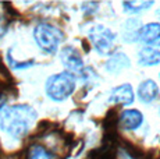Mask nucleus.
<instances>
[{
    "label": "nucleus",
    "mask_w": 160,
    "mask_h": 159,
    "mask_svg": "<svg viewBox=\"0 0 160 159\" xmlns=\"http://www.w3.org/2000/svg\"><path fill=\"white\" fill-rule=\"evenodd\" d=\"M35 109L29 105H13L4 108L0 113V130L11 138L21 140L28 134L31 126L36 120Z\"/></svg>",
    "instance_id": "1"
},
{
    "label": "nucleus",
    "mask_w": 160,
    "mask_h": 159,
    "mask_svg": "<svg viewBox=\"0 0 160 159\" xmlns=\"http://www.w3.org/2000/svg\"><path fill=\"white\" fill-rule=\"evenodd\" d=\"M46 95L54 102H63L75 90V75L68 71L57 73L46 80Z\"/></svg>",
    "instance_id": "2"
},
{
    "label": "nucleus",
    "mask_w": 160,
    "mask_h": 159,
    "mask_svg": "<svg viewBox=\"0 0 160 159\" xmlns=\"http://www.w3.org/2000/svg\"><path fill=\"white\" fill-rule=\"evenodd\" d=\"M33 39L43 53L53 54L57 52L61 41L64 39V33L52 24L41 23L33 29Z\"/></svg>",
    "instance_id": "3"
},
{
    "label": "nucleus",
    "mask_w": 160,
    "mask_h": 159,
    "mask_svg": "<svg viewBox=\"0 0 160 159\" xmlns=\"http://www.w3.org/2000/svg\"><path fill=\"white\" fill-rule=\"evenodd\" d=\"M88 38L99 54L112 53L113 48H114L116 33L102 24H96V25L91 27L88 29Z\"/></svg>",
    "instance_id": "4"
},
{
    "label": "nucleus",
    "mask_w": 160,
    "mask_h": 159,
    "mask_svg": "<svg viewBox=\"0 0 160 159\" xmlns=\"http://www.w3.org/2000/svg\"><path fill=\"white\" fill-rule=\"evenodd\" d=\"M60 59L63 66L66 67V71L71 73V74H81L82 70L85 69L79 52L71 45H67L61 49Z\"/></svg>",
    "instance_id": "5"
},
{
    "label": "nucleus",
    "mask_w": 160,
    "mask_h": 159,
    "mask_svg": "<svg viewBox=\"0 0 160 159\" xmlns=\"http://www.w3.org/2000/svg\"><path fill=\"white\" fill-rule=\"evenodd\" d=\"M134 90L130 84H122L116 87L110 92L109 102L118 106H130L134 103Z\"/></svg>",
    "instance_id": "6"
},
{
    "label": "nucleus",
    "mask_w": 160,
    "mask_h": 159,
    "mask_svg": "<svg viewBox=\"0 0 160 159\" xmlns=\"http://www.w3.org/2000/svg\"><path fill=\"white\" fill-rule=\"evenodd\" d=\"M143 123V115L138 109H127V110L121 112L118 119V124L121 126L122 130L134 131L139 128Z\"/></svg>",
    "instance_id": "7"
},
{
    "label": "nucleus",
    "mask_w": 160,
    "mask_h": 159,
    "mask_svg": "<svg viewBox=\"0 0 160 159\" xmlns=\"http://www.w3.org/2000/svg\"><path fill=\"white\" fill-rule=\"evenodd\" d=\"M141 66H156L160 64V41L152 45H145L138 53Z\"/></svg>",
    "instance_id": "8"
},
{
    "label": "nucleus",
    "mask_w": 160,
    "mask_h": 159,
    "mask_svg": "<svg viewBox=\"0 0 160 159\" xmlns=\"http://www.w3.org/2000/svg\"><path fill=\"white\" fill-rule=\"evenodd\" d=\"M160 96L159 87L153 80H145L138 87V98L142 103H155Z\"/></svg>",
    "instance_id": "9"
},
{
    "label": "nucleus",
    "mask_w": 160,
    "mask_h": 159,
    "mask_svg": "<svg viewBox=\"0 0 160 159\" xmlns=\"http://www.w3.org/2000/svg\"><path fill=\"white\" fill-rule=\"evenodd\" d=\"M138 41L145 45L160 41V23H149L141 27L138 31Z\"/></svg>",
    "instance_id": "10"
},
{
    "label": "nucleus",
    "mask_w": 160,
    "mask_h": 159,
    "mask_svg": "<svg viewBox=\"0 0 160 159\" xmlns=\"http://www.w3.org/2000/svg\"><path fill=\"white\" fill-rule=\"evenodd\" d=\"M130 66H131L130 57L125 53H122V52H117V53L110 56V59L104 64V69L109 73H112V74H116V73H120L122 70L128 69Z\"/></svg>",
    "instance_id": "11"
},
{
    "label": "nucleus",
    "mask_w": 160,
    "mask_h": 159,
    "mask_svg": "<svg viewBox=\"0 0 160 159\" xmlns=\"http://www.w3.org/2000/svg\"><path fill=\"white\" fill-rule=\"evenodd\" d=\"M141 21L138 18H128L122 25V39L125 42L138 41V31L141 28Z\"/></svg>",
    "instance_id": "12"
},
{
    "label": "nucleus",
    "mask_w": 160,
    "mask_h": 159,
    "mask_svg": "<svg viewBox=\"0 0 160 159\" xmlns=\"http://www.w3.org/2000/svg\"><path fill=\"white\" fill-rule=\"evenodd\" d=\"M25 159H56V155L42 144H32L27 149Z\"/></svg>",
    "instance_id": "13"
},
{
    "label": "nucleus",
    "mask_w": 160,
    "mask_h": 159,
    "mask_svg": "<svg viewBox=\"0 0 160 159\" xmlns=\"http://www.w3.org/2000/svg\"><path fill=\"white\" fill-rule=\"evenodd\" d=\"M116 158V148L103 144L100 148L93 149L89 154V159H114Z\"/></svg>",
    "instance_id": "14"
},
{
    "label": "nucleus",
    "mask_w": 160,
    "mask_h": 159,
    "mask_svg": "<svg viewBox=\"0 0 160 159\" xmlns=\"http://www.w3.org/2000/svg\"><path fill=\"white\" fill-rule=\"evenodd\" d=\"M118 145H121V149H122L124 152H127V155H128V156H130L131 159H141V158H143L142 149H141L138 145H135V144L130 142L128 140L120 138Z\"/></svg>",
    "instance_id": "15"
},
{
    "label": "nucleus",
    "mask_w": 160,
    "mask_h": 159,
    "mask_svg": "<svg viewBox=\"0 0 160 159\" xmlns=\"http://www.w3.org/2000/svg\"><path fill=\"white\" fill-rule=\"evenodd\" d=\"M124 6V11L130 14H138L142 13V11L148 10L149 7L153 6V2H122Z\"/></svg>",
    "instance_id": "16"
},
{
    "label": "nucleus",
    "mask_w": 160,
    "mask_h": 159,
    "mask_svg": "<svg viewBox=\"0 0 160 159\" xmlns=\"http://www.w3.org/2000/svg\"><path fill=\"white\" fill-rule=\"evenodd\" d=\"M6 59H7V63L10 64L14 70H24V69H28V67L33 66V60H29V62H17V60H14L13 56H11V50L7 52Z\"/></svg>",
    "instance_id": "17"
},
{
    "label": "nucleus",
    "mask_w": 160,
    "mask_h": 159,
    "mask_svg": "<svg viewBox=\"0 0 160 159\" xmlns=\"http://www.w3.org/2000/svg\"><path fill=\"white\" fill-rule=\"evenodd\" d=\"M6 102H7V96H6L4 94H0V110H3Z\"/></svg>",
    "instance_id": "18"
},
{
    "label": "nucleus",
    "mask_w": 160,
    "mask_h": 159,
    "mask_svg": "<svg viewBox=\"0 0 160 159\" xmlns=\"http://www.w3.org/2000/svg\"><path fill=\"white\" fill-rule=\"evenodd\" d=\"M82 46H84V49H85V50H87V53H88V52H89V44H88L87 41H85V42H82Z\"/></svg>",
    "instance_id": "19"
},
{
    "label": "nucleus",
    "mask_w": 160,
    "mask_h": 159,
    "mask_svg": "<svg viewBox=\"0 0 160 159\" xmlns=\"http://www.w3.org/2000/svg\"><path fill=\"white\" fill-rule=\"evenodd\" d=\"M159 115H160V109H159Z\"/></svg>",
    "instance_id": "20"
}]
</instances>
